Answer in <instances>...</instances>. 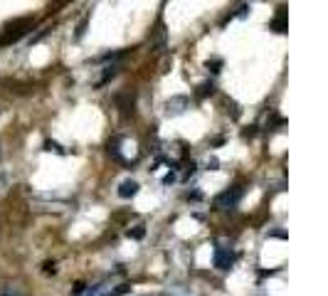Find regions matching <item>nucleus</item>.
Instances as JSON below:
<instances>
[{
	"mask_svg": "<svg viewBox=\"0 0 328 296\" xmlns=\"http://www.w3.org/2000/svg\"><path fill=\"white\" fill-rule=\"evenodd\" d=\"M242 193H244V190L237 185V188H230V190L220 193L212 203H215V207H217V210H234V207H237V203L242 200Z\"/></svg>",
	"mask_w": 328,
	"mask_h": 296,
	"instance_id": "nucleus-1",
	"label": "nucleus"
},
{
	"mask_svg": "<svg viewBox=\"0 0 328 296\" xmlns=\"http://www.w3.org/2000/svg\"><path fill=\"white\" fill-rule=\"evenodd\" d=\"M27 30H32V20H20V23H15V32L13 30H5V35L0 37V45H10V42H15V40H20Z\"/></svg>",
	"mask_w": 328,
	"mask_h": 296,
	"instance_id": "nucleus-2",
	"label": "nucleus"
},
{
	"mask_svg": "<svg viewBox=\"0 0 328 296\" xmlns=\"http://www.w3.org/2000/svg\"><path fill=\"white\" fill-rule=\"evenodd\" d=\"M234 264V252L230 247H217L215 250V267L217 269H230Z\"/></svg>",
	"mask_w": 328,
	"mask_h": 296,
	"instance_id": "nucleus-3",
	"label": "nucleus"
},
{
	"mask_svg": "<svg viewBox=\"0 0 328 296\" xmlns=\"http://www.w3.org/2000/svg\"><path fill=\"white\" fill-rule=\"evenodd\" d=\"M187 109V96H173L168 104H165V114L168 116H178Z\"/></svg>",
	"mask_w": 328,
	"mask_h": 296,
	"instance_id": "nucleus-4",
	"label": "nucleus"
},
{
	"mask_svg": "<svg viewBox=\"0 0 328 296\" xmlns=\"http://www.w3.org/2000/svg\"><path fill=\"white\" fill-rule=\"evenodd\" d=\"M139 193V183L136 181H123L118 185V198H123V200H128V198H134Z\"/></svg>",
	"mask_w": 328,
	"mask_h": 296,
	"instance_id": "nucleus-5",
	"label": "nucleus"
},
{
	"mask_svg": "<svg viewBox=\"0 0 328 296\" xmlns=\"http://www.w3.org/2000/svg\"><path fill=\"white\" fill-rule=\"evenodd\" d=\"M82 296H109V284H92V286H87L84 289V294Z\"/></svg>",
	"mask_w": 328,
	"mask_h": 296,
	"instance_id": "nucleus-6",
	"label": "nucleus"
},
{
	"mask_svg": "<svg viewBox=\"0 0 328 296\" xmlns=\"http://www.w3.org/2000/svg\"><path fill=\"white\" fill-rule=\"evenodd\" d=\"M272 30L274 32H286V8H279L274 23H272Z\"/></svg>",
	"mask_w": 328,
	"mask_h": 296,
	"instance_id": "nucleus-7",
	"label": "nucleus"
},
{
	"mask_svg": "<svg viewBox=\"0 0 328 296\" xmlns=\"http://www.w3.org/2000/svg\"><path fill=\"white\" fill-rule=\"evenodd\" d=\"M0 296H25V291L18 286V284H8L0 289Z\"/></svg>",
	"mask_w": 328,
	"mask_h": 296,
	"instance_id": "nucleus-8",
	"label": "nucleus"
},
{
	"mask_svg": "<svg viewBox=\"0 0 328 296\" xmlns=\"http://www.w3.org/2000/svg\"><path fill=\"white\" fill-rule=\"evenodd\" d=\"M212 91H215V84H212V82H205V84L198 87V96L203 99V96H208V94H212Z\"/></svg>",
	"mask_w": 328,
	"mask_h": 296,
	"instance_id": "nucleus-9",
	"label": "nucleus"
},
{
	"mask_svg": "<svg viewBox=\"0 0 328 296\" xmlns=\"http://www.w3.org/2000/svg\"><path fill=\"white\" fill-rule=\"evenodd\" d=\"M131 291V286L128 284H121L118 289H109V296H123V294H128Z\"/></svg>",
	"mask_w": 328,
	"mask_h": 296,
	"instance_id": "nucleus-10",
	"label": "nucleus"
},
{
	"mask_svg": "<svg viewBox=\"0 0 328 296\" xmlns=\"http://www.w3.org/2000/svg\"><path fill=\"white\" fill-rule=\"evenodd\" d=\"M45 151H54V153H64V148L54 141H45Z\"/></svg>",
	"mask_w": 328,
	"mask_h": 296,
	"instance_id": "nucleus-11",
	"label": "nucleus"
},
{
	"mask_svg": "<svg viewBox=\"0 0 328 296\" xmlns=\"http://www.w3.org/2000/svg\"><path fill=\"white\" fill-rule=\"evenodd\" d=\"M146 234V229L143 227H136V229H128V237H134V240H141Z\"/></svg>",
	"mask_w": 328,
	"mask_h": 296,
	"instance_id": "nucleus-12",
	"label": "nucleus"
},
{
	"mask_svg": "<svg viewBox=\"0 0 328 296\" xmlns=\"http://www.w3.org/2000/svg\"><path fill=\"white\" fill-rule=\"evenodd\" d=\"M220 67H222V62H220V60H212V62H208V69H212L215 74L220 72Z\"/></svg>",
	"mask_w": 328,
	"mask_h": 296,
	"instance_id": "nucleus-13",
	"label": "nucleus"
},
{
	"mask_svg": "<svg viewBox=\"0 0 328 296\" xmlns=\"http://www.w3.org/2000/svg\"><path fill=\"white\" fill-rule=\"evenodd\" d=\"M84 289H87V284H84V281H77V286H74V296H82L84 294Z\"/></svg>",
	"mask_w": 328,
	"mask_h": 296,
	"instance_id": "nucleus-14",
	"label": "nucleus"
},
{
	"mask_svg": "<svg viewBox=\"0 0 328 296\" xmlns=\"http://www.w3.org/2000/svg\"><path fill=\"white\" fill-rule=\"evenodd\" d=\"M217 165H220V163H217V158H210V160H208V170H217Z\"/></svg>",
	"mask_w": 328,
	"mask_h": 296,
	"instance_id": "nucleus-15",
	"label": "nucleus"
},
{
	"mask_svg": "<svg viewBox=\"0 0 328 296\" xmlns=\"http://www.w3.org/2000/svg\"><path fill=\"white\" fill-rule=\"evenodd\" d=\"M45 272L47 274H54V262H45Z\"/></svg>",
	"mask_w": 328,
	"mask_h": 296,
	"instance_id": "nucleus-16",
	"label": "nucleus"
}]
</instances>
